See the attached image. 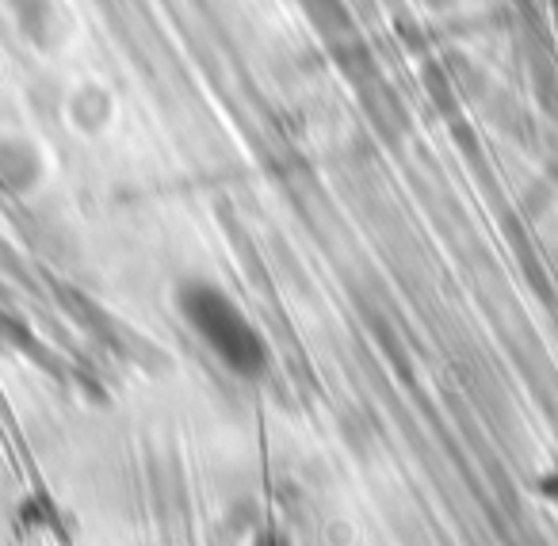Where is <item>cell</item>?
Returning <instances> with one entry per match:
<instances>
[{"mask_svg": "<svg viewBox=\"0 0 558 546\" xmlns=\"http://www.w3.org/2000/svg\"><path fill=\"white\" fill-rule=\"evenodd\" d=\"M111 111H116V104H111L108 88H104L100 81H85V85L70 96V123L85 134L104 131V126L111 123Z\"/></svg>", "mask_w": 558, "mask_h": 546, "instance_id": "obj_3", "label": "cell"}, {"mask_svg": "<svg viewBox=\"0 0 558 546\" xmlns=\"http://www.w3.org/2000/svg\"><path fill=\"white\" fill-rule=\"evenodd\" d=\"M47 165L35 142L27 138H0V187L12 195H27L43 184Z\"/></svg>", "mask_w": 558, "mask_h": 546, "instance_id": "obj_2", "label": "cell"}, {"mask_svg": "<svg viewBox=\"0 0 558 546\" xmlns=\"http://www.w3.org/2000/svg\"><path fill=\"white\" fill-rule=\"evenodd\" d=\"M177 310L230 375L256 378L268 371V344H264V337L245 317V310L226 291H218L215 283H203V279L184 283L177 291Z\"/></svg>", "mask_w": 558, "mask_h": 546, "instance_id": "obj_1", "label": "cell"}]
</instances>
